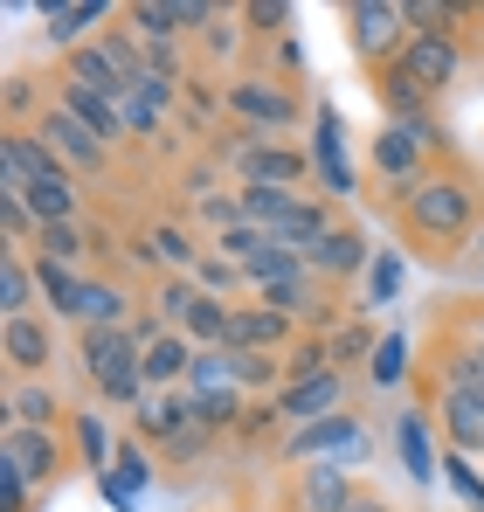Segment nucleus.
Wrapping results in <instances>:
<instances>
[{"mask_svg":"<svg viewBox=\"0 0 484 512\" xmlns=\"http://www.w3.org/2000/svg\"><path fill=\"white\" fill-rule=\"evenodd\" d=\"M395 229H402L408 256H422V263L450 270V263L464 256V243H478V229H484L478 167H471L464 153H457V160H436V167H429L402 201H395Z\"/></svg>","mask_w":484,"mask_h":512,"instance_id":"1","label":"nucleus"},{"mask_svg":"<svg viewBox=\"0 0 484 512\" xmlns=\"http://www.w3.org/2000/svg\"><path fill=\"white\" fill-rule=\"evenodd\" d=\"M139 353H146V346L132 340L125 326H83V333H77V367H83V381H90L104 402H118V409H139V402H146Z\"/></svg>","mask_w":484,"mask_h":512,"instance_id":"2","label":"nucleus"},{"mask_svg":"<svg viewBox=\"0 0 484 512\" xmlns=\"http://www.w3.org/2000/svg\"><path fill=\"white\" fill-rule=\"evenodd\" d=\"M346 42H353V56H360L367 77L395 70V63L408 56V42H415L408 7L402 0H353V7H346Z\"/></svg>","mask_w":484,"mask_h":512,"instance_id":"3","label":"nucleus"},{"mask_svg":"<svg viewBox=\"0 0 484 512\" xmlns=\"http://www.w3.org/2000/svg\"><path fill=\"white\" fill-rule=\"evenodd\" d=\"M222 111L270 139V132H291V125L305 118V97L291 84H277V77H236V84L222 90Z\"/></svg>","mask_w":484,"mask_h":512,"instance_id":"4","label":"nucleus"},{"mask_svg":"<svg viewBox=\"0 0 484 512\" xmlns=\"http://www.w3.org/2000/svg\"><path fill=\"white\" fill-rule=\"evenodd\" d=\"M35 132L49 139V153H56V160H63L70 173H77V180H104V173H111V146H104V139H97L83 118H70L56 97H49V111L35 118Z\"/></svg>","mask_w":484,"mask_h":512,"instance_id":"5","label":"nucleus"},{"mask_svg":"<svg viewBox=\"0 0 484 512\" xmlns=\"http://www.w3.org/2000/svg\"><path fill=\"white\" fill-rule=\"evenodd\" d=\"M277 457H291V464H360V457H367V436L339 409V416H325V423L291 429V436L277 443Z\"/></svg>","mask_w":484,"mask_h":512,"instance_id":"6","label":"nucleus"},{"mask_svg":"<svg viewBox=\"0 0 484 512\" xmlns=\"http://www.w3.org/2000/svg\"><path fill=\"white\" fill-rule=\"evenodd\" d=\"M215 160H229L242 173V187H305V173H312V153H298V146H284V139H249V146H229V153H215Z\"/></svg>","mask_w":484,"mask_h":512,"instance_id":"7","label":"nucleus"},{"mask_svg":"<svg viewBox=\"0 0 484 512\" xmlns=\"http://www.w3.org/2000/svg\"><path fill=\"white\" fill-rule=\"evenodd\" d=\"M0 457L28 478V485H56L63 471H70V457H63V429H28V423H7L0 429Z\"/></svg>","mask_w":484,"mask_h":512,"instance_id":"8","label":"nucleus"},{"mask_svg":"<svg viewBox=\"0 0 484 512\" xmlns=\"http://www.w3.org/2000/svg\"><path fill=\"white\" fill-rule=\"evenodd\" d=\"M0 360L14 381H42L56 360V319L28 312V319H0Z\"/></svg>","mask_w":484,"mask_h":512,"instance_id":"9","label":"nucleus"},{"mask_svg":"<svg viewBox=\"0 0 484 512\" xmlns=\"http://www.w3.org/2000/svg\"><path fill=\"white\" fill-rule=\"evenodd\" d=\"M436 436L457 457H484V388H436Z\"/></svg>","mask_w":484,"mask_h":512,"instance_id":"10","label":"nucleus"},{"mask_svg":"<svg viewBox=\"0 0 484 512\" xmlns=\"http://www.w3.org/2000/svg\"><path fill=\"white\" fill-rule=\"evenodd\" d=\"M298 346V319L270 312V305H236L229 312V353H291Z\"/></svg>","mask_w":484,"mask_h":512,"instance_id":"11","label":"nucleus"},{"mask_svg":"<svg viewBox=\"0 0 484 512\" xmlns=\"http://www.w3.org/2000/svg\"><path fill=\"white\" fill-rule=\"evenodd\" d=\"M270 402H277V416H284V429L325 423V416H339V409H346V374L332 367V374H319V381H298V388H277Z\"/></svg>","mask_w":484,"mask_h":512,"instance_id":"12","label":"nucleus"},{"mask_svg":"<svg viewBox=\"0 0 484 512\" xmlns=\"http://www.w3.org/2000/svg\"><path fill=\"white\" fill-rule=\"evenodd\" d=\"M367 263H374V250H367V229H360V222H346V215L332 222V236L312 250V270H319L332 291H339V284H353V277H367Z\"/></svg>","mask_w":484,"mask_h":512,"instance_id":"13","label":"nucleus"},{"mask_svg":"<svg viewBox=\"0 0 484 512\" xmlns=\"http://www.w3.org/2000/svg\"><path fill=\"white\" fill-rule=\"evenodd\" d=\"M353 492H360V478L346 471V464H305L298 478H291V512H346L353 506Z\"/></svg>","mask_w":484,"mask_h":512,"instance_id":"14","label":"nucleus"},{"mask_svg":"<svg viewBox=\"0 0 484 512\" xmlns=\"http://www.w3.org/2000/svg\"><path fill=\"white\" fill-rule=\"evenodd\" d=\"M402 70L429 90V97H443V90L464 77V42H450V35H415L408 56H402Z\"/></svg>","mask_w":484,"mask_h":512,"instance_id":"15","label":"nucleus"},{"mask_svg":"<svg viewBox=\"0 0 484 512\" xmlns=\"http://www.w3.org/2000/svg\"><path fill=\"white\" fill-rule=\"evenodd\" d=\"M312 173L325 180L332 201H346V194L360 187V180H353V160H346V139H339V111H332V104L312 118Z\"/></svg>","mask_w":484,"mask_h":512,"instance_id":"16","label":"nucleus"},{"mask_svg":"<svg viewBox=\"0 0 484 512\" xmlns=\"http://www.w3.org/2000/svg\"><path fill=\"white\" fill-rule=\"evenodd\" d=\"M49 97H56L70 118H83L104 146H111V139H125V111H118V97H104V90H90V84H70V77H56Z\"/></svg>","mask_w":484,"mask_h":512,"instance_id":"17","label":"nucleus"},{"mask_svg":"<svg viewBox=\"0 0 484 512\" xmlns=\"http://www.w3.org/2000/svg\"><path fill=\"white\" fill-rule=\"evenodd\" d=\"M139 312H132V298H125V284H111V277H83L77 291V312H70V326H132Z\"/></svg>","mask_w":484,"mask_h":512,"instance_id":"18","label":"nucleus"},{"mask_svg":"<svg viewBox=\"0 0 484 512\" xmlns=\"http://www.w3.org/2000/svg\"><path fill=\"white\" fill-rule=\"evenodd\" d=\"M35 14H42V28H49L63 49H83V28L111 21L118 7H111V0H35Z\"/></svg>","mask_w":484,"mask_h":512,"instance_id":"19","label":"nucleus"},{"mask_svg":"<svg viewBox=\"0 0 484 512\" xmlns=\"http://www.w3.org/2000/svg\"><path fill=\"white\" fill-rule=\"evenodd\" d=\"M7 423L63 429V423H70V409H63V395H56L49 381H14V388H7Z\"/></svg>","mask_w":484,"mask_h":512,"instance_id":"20","label":"nucleus"},{"mask_svg":"<svg viewBox=\"0 0 484 512\" xmlns=\"http://www.w3.org/2000/svg\"><path fill=\"white\" fill-rule=\"evenodd\" d=\"M242 201V222L249 229H263V236H277L291 215H298V201H305V187H236Z\"/></svg>","mask_w":484,"mask_h":512,"instance_id":"21","label":"nucleus"},{"mask_svg":"<svg viewBox=\"0 0 484 512\" xmlns=\"http://www.w3.org/2000/svg\"><path fill=\"white\" fill-rule=\"evenodd\" d=\"M146 478H153V457H146V443H139V436H125V443H118V457H111V478H104V499H111V506H125V512H132V499L146 492Z\"/></svg>","mask_w":484,"mask_h":512,"instance_id":"22","label":"nucleus"},{"mask_svg":"<svg viewBox=\"0 0 484 512\" xmlns=\"http://www.w3.org/2000/svg\"><path fill=\"white\" fill-rule=\"evenodd\" d=\"M35 298H42V284H35V263L21 250L0 256V319H28L35 312Z\"/></svg>","mask_w":484,"mask_h":512,"instance_id":"23","label":"nucleus"},{"mask_svg":"<svg viewBox=\"0 0 484 512\" xmlns=\"http://www.w3.org/2000/svg\"><path fill=\"white\" fill-rule=\"evenodd\" d=\"M28 263H35V284H42L49 319H70L77 312V291H83V270L77 263H49V256H28Z\"/></svg>","mask_w":484,"mask_h":512,"instance_id":"24","label":"nucleus"},{"mask_svg":"<svg viewBox=\"0 0 484 512\" xmlns=\"http://www.w3.org/2000/svg\"><path fill=\"white\" fill-rule=\"evenodd\" d=\"M56 77H70V84H90V90H104V97H118V104L132 97V90L118 84V70L104 63V49H97V42H83V49H63V70H56Z\"/></svg>","mask_w":484,"mask_h":512,"instance_id":"25","label":"nucleus"},{"mask_svg":"<svg viewBox=\"0 0 484 512\" xmlns=\"http://www.w3.org/2000/svg\"><path fill=\"white\" fill-rule=\"evenodd\" d=\"M415 35H450L464 42V21H478V7H450V0H402Z\"/></svg>","mask_w":484,"mask_h":512,"instance_id":"26","label":"nucleus"},{"mask_svg":"<svg viewBox=\"0 0 484 512\" xmlns=\"http://www.w3.org/2000/svg\"><path fill=\"white\" fill-rule=\"evenodd\" d=\"M374 346H381V333H374L367 319H339V326L325 333V353H332V367H339V374H353L360 360H374Z\"/></svg>","mask_w":484,"mask_h":512,"instance_id":"27","label":"nucleus"},{"mask_svg":"<svg viewBox=\"0 0 484 512\" xmlns=\"http://www.w3.org/2000/svg\"><path fill=\"white\" fill-rule=\"evenodd\" d=\"M395 443H402V464L415 485H429L436 478V457H429V409H408L402 423H395Z\"/></svg>","mask_w":484,"mask_h":512,"instance_id":"28","label":"nucleus"},{"mask_svg":"<svg viewBox=\"0 0 484 512\" xmlns=\"http://www.w3.org/2000/svg\"><path fill=\"white\" fill-rule=\"evenodd\" d=\"M215 388H236V353L229 346H201L194 367H187V395H215Z\"/></svg>","mask_w":484,"mask_h":512,"instance_id":"29","label":"nucleus"},{"mask_svg":"<svg viewBox=\"0 0 484 512\" xmlns=\"http://www.w3.org/2000/svg\"><path fill=\"white\" fill-rule=\"evenodd\" d=\"M408 374H415V367H408V340L402 333H381L374 360H367V381H374V388H402Z\"/></svg>","mask_w":484,"mask_h":512,"instance_id":"30","label":"nucleus"},{"mask_svg":"<svg viewBox=\"0 0 484 512\" xmlns=\"http://www.w3.org/2000/svg\"><path fill=\"white\" fill-rule=\"evenodd\" d=\"M194 298H201V284H194V277H160V284H153V312H160V319L173 326V333L187 326Z\"/></svg>","mask_w":484,"mask_h":512,"instance_id":"31","label":"nucleus"},{"mask_svg":"<svg viewBox=\"0 0 484 512\" xmlns=\"http://www.w3.org/2000/svg\"><path fill=\"white\" fill-rule=\"evenodd\" d=\"M263 250H277V236H263V229H249V222H236V229L215 236V256H229V263H242V270H249Z\"/></svg>","mask_w":484,"mask_h":512,"instance_id":"32","label":"nucleus"},{"mask_svg":"<svg viewBox=\"0 0 484 512\" xmlns=\"http://www.w3.org/2000/svg\"><path fill=\"white\" fill-rule=\"evenodd\" d=\"M194 284H201V291H208V298H222V291H236V284H249V270H242V263H229V256H201V263H194Z\"/></svg>","mask_w":484,"mask_h":512,"instance_id":"33","label":"nucleus"},{"mask_svg":"<svg viewBox=\"0 0 484 512\" xmlns=\"http://www.w3.org/2000/svg\"><path fill=\"white\" fill-rule=\"evenodd\" d=\"M70 429H77V443H83V464L104 478V457H118V443L104 436V423H97V416H70Z\"/></svg>","mask_w":484,"mask_h":512,"instance_id":"34","label":"nucleus"},{"mask_svg":"<svg viewBox=\"0 0 484 512\" xmlns=\"http://www.w3.org/2000/svg\"><path fill=\"white\" fill-rule=\"evenodd\" d=\"M395 291H402V256L381 250L374 263H367V305H388Z\"/></svg>","mask_w":484,"mask_h":512,"instance_id":"35","label":"nucleus"},{"mask_svg":"<svg viewBox=\"0 0 484 512\" xmlns=\"http://www.w3.org/2000/svg\"><path fill=\"white\" fill-rule=\"evenodd\" d=\"M242 21H249L256 35H284V28H291V7H284V0H249Z\"/></svg>","mask_w":484,"mask_h":512,"instance_id":"36","label":"nucleus"},{"mask_svg":"<svg viewBox=\"0 0 484 512\" xmlns=\"http://www.w3.org/2000/svg\"><path fill=\"white\" fill-rule=\"evenodd\" d=\"M277 429H284L277 402H249V416L236 423V436H242V443H263V436H277Z\"/></svg>","mask_w":484,"mask_h":512,"instance_id":"37","label":"nucleus"},{"mask_svg":"<svg viewBox=\"0 0 484 512\" xmlns=\"http://www.w3.org/2000/svg\"><path fill=\"white\" fill-rule=\"evenodd\" d=\"M28 499H35V485H28V478L0 457V512H28Z\"/></svg>","mask_w":484,"mask_h":512,"instance_id":"38","label":"nucleus"},{"mask_svg":"<svg viewBox=\"0 0 484 512\" xmlns=\"http://www.w3.org/2000/svg\"><path fill=\"white\" fill-rule=\"evenodd\" d=\"M443 471H450V485H457V492H464V499L484 512V478L471 471V457H457V450H450V457H443Z\"/></svg>","mask_w":484,"mask_h":512,"instance_id":"39","label":"nucleus"},{"mask_svg":"<svg viewBox=\"0 0 484 512\" xmlns=\"http://www.w3.org/2000/svg\"><path fill=\"white\" fill-rule=\"evenodd\" d=\"M201 42H208V56H229V49H236V28H229V14H215V21L201 28Z\"/></svg>","mask_w":484,"mask_h":512,"instance_id":"40","label":"nucleus"},{"mask_svg":"<svg viewBox=\"0 0 484 512\" xmlns=\"http://www.w3.org/2000/svg\"><path fill=\"white\" fill-rule=\"evenodd\" d=\"M346 512H395V506H388V499H381L374 485H360V492H353V506H346Z\"/></svg>","mask_w":484,"mask_h":512,"instance_id":"41","label":"nucleus"},{"mask_svg":"<svg viewBox=\"0 0 484 512\" xmlns=\"http://www.w3.org/2000/svg\"><path fill=\"white\" fill-rule=\"evenodd\" d=\"M457 319H464V326L478 333V346H484V298H471V312H457Z\"/></svg>","mask_w":484,"mask_h":512,"instance_id":"42","label":"nucleus"},{"mask_svg":"<svg viewBox=\"0 0 484 512\" xmlns=\"http://www.w3.org/2000/svg\"><path fill=\"white\" fill-rule=\"evenodd\" d=\"M478 250H484V229H478Z\"/></svg>","mask_w":484,"mask_h":512,"instance_id":"43","label":"nucleus"}]
</instances>
